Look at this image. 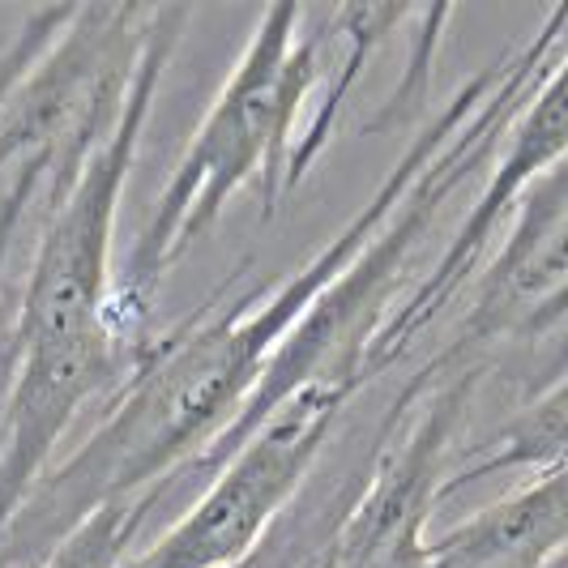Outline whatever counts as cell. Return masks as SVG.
Returning <instances> with one entry per match:
<instances>
[{"mask_svg": "<svg viewBox=\"0 0 568 568\" xmlns=\"http://www.w3.org/2000/svg\"><path fill=\"white\" fill-rule=\"evenodd\" d=\"M491 78L496 64L457 85L454 99L427 120L398 154V163L385 171L372 197L295 274L248 295H231L223 286L219 300L201 304L189 321L145 342L142 359L120 385L103 424L73 454L48 466L18 505L0 539V568H39L78 521L112 500L150 496L159 509L163 491L244 415L295 325L364 253V244L394 214L419 168L479 108Z\"/></svg>", "mask_w": 568, "mask_h": 568, "instance_id": "6da1fadb", "label": "cell"}, {"mask_svg": "<svg viewBox=\"0 0 568 568\" xmlns=\"http://www.w3.org/2000/svg\"><path fill=\"white\" fill-rule=\"evenodd\" d=\"M376 440H381V419L355 436H346V445L334 462L325 449V457L308 475V484L295 491V500L270 526V535L231 568H334L342 521H346L359 487L368 479Z\"/></svg>", "mask_w": 568, "mask_h": 568, "instance_id": "30bf717a", "label": "cell"}, {"mask_svg": "<svg viewBox=\"0 0 568 568\" xmlns=\"http://www.w3.org/2000/svg\"><path fill=\"white\" fill-rule=\"evenodd\" d=\"M321 82V30H308L304 4H270L253 22L244 52L201 115L193 142L175 159L163 193L142 223L120 283H112V321L133 342H150L145 325L168 274L201 244L231 197L256 184L261 219H278L286 163L300 112L313 108Z\"/></svg>", "mask_w": 568, "mask_h": 568, "instance_id": "277c9868", "label": "cell"}, {"mask_svg": "<svg viewBox=\"0 0 568 568\" xmlns=\"http://www.w3.org/2000/svg\"><path fill=\"white\" fill-rule=\"evenodd\" d=\"M551 568H565V560H556V565H551Z\"/></svg>", "mask_w": 568, "mask_h": 568, "instance_id": "2e32d148", "label": "cell"}, {"mask_svg": "<svg viewBox=\"0 0 568 568\" xmlns=\"http://www.w3.org/2000/svg\"><path fill=\"white\" fill-rule=\"evenodd\" d=\"M64 159L34 154V159H18V163H9L0 171V283H4V265H9V253H13L18 227L27 223V214L34 210V201L43 197V189H48V180H52V171Z\"/></svg>", "mask_w": 568, "mask_h": 568, "instance_id": "5bb4252c", "label": "cell"}, {"mask_svg": "<svg viewBox=\"0 0 568 568\" xmlns=\"http://www.w3.org/2000/svg\"><path fill=\"white\" fill-rule=\"evenodd\" d=\"M193 22L189 4H150L142 48L112 124L48 180V219L34 240L22 308L4 346L0 389V539L60 440L90 402L120 394L145 342L112 321L115 214L133 175L150 108Z\"/></svg>", "mask_w": 568, "mask_h": 568, "instance_id": "7a4b0ae2", "label": "cell"}, {"mask_svg": "<svg viewBox=\"0 0 568 568\" xmlns=\"http://www.w3.org/2000/svg\"><path fill=\"white\" fill-rule=\"evenodd\" d=\"M565 436H568V398H565V376L547 381V389H535L509 415V424L500 427L487 445H475V457H466L462 466L449 470L445 479V496L462 491L466 484H479L487 475L500 470H556L565 466Z\"/></svg>", "mask_w": 568, "mask_h": 568, "instance_id": "7c38bea8", "label": "cell"}, {"mask_svg": "<svg viewBox=\"0 0 568 568\" xmlns=\"http://www.w3.org/2000/svg\"><path fill=\"white\" fill-rule=\"evenodd\" d=\"M154 513L150 496L112 500L78 521L64 539L43 556L39 568H124L133 560V539L142 535L145 517Z\"/></svg>", "mask_w": 568, "mask_h": 568, "instance_id": "4fadbf2b", "label": "cell"}, {"mask_svg": "<svg viewBox=\"0 0 568 568\" xmlns=\"http://www.w3.org/2000/svg\"><path fill=\"white\" fill-rule=\"evenodd\" d=\"M491 364L436 351L381 415L368 479L342 521L334 568H424L427 521L445 500L454 449Z\"/></svg>", "mask_w": 568, "mask_h": 568, "instance_id": "5b68a950", "label": "cell"}, {"mask_svg": "<svg viewBox=\"0 0 568 568\" xmlns=\"http://www.w3.org/2000/svg\"><path fill=\"white\" fill-rule=\"evenodd\" d=\"M560 52H568V4H556L542 18V27L509 60L496 64V78H491L487 94L479 99V108L466 115L457 124L454 138L419 168V175L410 180V189L394 205V214L364 244V253L342 270L338 278L329 283V291L313 304V313L295 325V334L286 338L278 359L261 376V385H256L253 402L244 406V415L163 491V500H168L171 491H180V487L197 484V479L205 484V475L219 470L223 457L278 402L291 398L295 389H304V385H334V389L364 394V385H372L368 351L376 334L385 329L389 313L398 308L402 274H406L410 256L419 253L427 231L436 227V219L457 197V189L475 171H484L491 163V154H496L500 138H505V129L513 124V115L521 112V103L530 99V90L542 78V69Z\"/></svg>", "mask_w": 568, "mask_h": 568, "instance_id": "3957f363", "label": "cell"}, {"mask_svg": "<svg viewBox=\"0 0 568 568\" xmlns=\"http://www.w3.org/2000/svg\"><path fill=\"white\" fill-rule=\"evenodd\" d=\"M568 145V52L551 60L535 82L530 99L521 103V112L513 115L505 138L496 145L491 163H487V184L479 189L475 205L466 210L462 227L449 235L445 253L432 261V270L419 274V283L406 286L398 308L389 313L385 329L376 334L368 351V381H381L385 372L402 364L410 355V346L424 338L427 329L454 308L466 295V286L475 278L479 261L491 253V244L500 240V231L509 227L513 210L521 193L547 175L551 168L565 163Z\"/></svg>", "mask_w": 568, "mask_h": 568, "instance_id": "52a82bcc", "label": "cell"}, {"mask_svg": "<svg viewBox=\"0 0 568 568\" xmlns=\"http://www.w3.org/2000/svg\"><path fill=\"white\" fill-rule=\"evenodd\" d=\"M565 539L568 470L556 466L427 539L424 568H551L565 560Z\"/></svg>", "mask_w": 568, "mask_h": 568, "instance_id": "9c48e42d", "label": "cell"}, {"mask_svg": "<svg viewBox=\"0 0 568 568\" xmlns=\"http://www.w3.org/2000/svg\"><path fill=\"white\" fill-rule=\"evenodd\" d=\"M568 286V175L565 163L539 175L513 210L505 240L470 278V304L440 351L491 364L509 346H560Z\"/></svg>", "mask_w": 568, "mask_h": 568, "instance_id": "ba28073f", "label": "cell"}, {"mask_svg": "<svg viewBox=\"0 0 568 568\" xmlns=\"http://www.w3.org/2000/svg\"><path fill=\"white\" fill-rule=\"evenodd\" d=\"M410 18H415V9H406V4H338V9L325 13V34H329V43L342 48L338 78L325 90V99L313 103L308 129L291 145V163H286V189L291 193L304 184V175L325 154V145L334 142L342 108H346L351 90L359 82V73L368 69V60L376 57V48L385 43V34L398 30L402 22H410Z\"/></svg>", "mask_w": 568, "mask_h": 568, "instance_id": "8fae6325", "label": "cell"}, {"mask_svg": "<svg viewBox=\"0 0 568 568\" xmlns=\"http://www.w3.org/2000/svg\"><path fill=\"white\" fill-rule=\"evenodd\" d=\"M359 394L304 385L205 475L201 496L124 568H231L270 535L278 513L308 484Z\"/></svg>", "mask_w": 568, "mask_h": 568, "instance_id": "8992f818", "label": "cell"}, {"mask_svg": "<svg viewBox=\"0 0 568 568\" xmlns=\"http://www.w3.org/2000/svg\"><path fill=\"white\" fill-rule=\"evenodd\" d=\"M73 9H78V4H43V9H30L27 18L18 22L13 39L0 48V112H4L9 94L18 90V82L30 73V64L52 48V39H57L60 30H64V22L73 18Z\"/></svg>", "mask_w": 568, "mask_h": 568, "instance_id": "9a60e30c", "label": "cell"}]
</instances>
